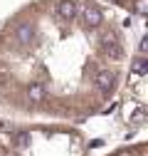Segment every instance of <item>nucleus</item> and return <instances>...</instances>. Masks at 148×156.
<instances>
[{
    "label": "nucleus",
    "mask_w": 148,
    "mask_h": 156,
    "mask_svg": "<svg viewBox=\"0 0 148 156\" xmlns=\"http://www.w3.org/2000/svg\"><path fill=\"white\" fill-rule=\"evenodd\" d=\"M123 62V32L99 3L40 0L0 30V104L84 122L111 107Z\"/></svg>",
    "instance_id": "1"
},
{
    "label": "nucleus",
    "mask_w": 148,
    "mask_h": 156,
    "mask_svg": "<svg viewBox=\"0 0 148 156\" xmlns=\"http://www.w3.org/2000/svg\"><path fill=\"white\" fill-rule=\"evenodd\" d=\"M0 156H86V141L69 129L0 122Z\"/></svg>",
    "instance_id": "2"
},
{
    "label": "nucleus",
    "mask_w": 148,
    "mask_h": 156,
    "mask_svg": "<svg viewBox=\"0 0 148 156\" xmlns=\"http://www.w3.org/2000/svg\"><path fill=\"white\" fill-rule=\"evenodd\" d=\"M101 156H148V144L146 141H133V144H123V146H116Z\"/></svg>",
    "instance_id": "3"
}]
</instances>
